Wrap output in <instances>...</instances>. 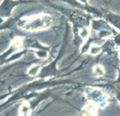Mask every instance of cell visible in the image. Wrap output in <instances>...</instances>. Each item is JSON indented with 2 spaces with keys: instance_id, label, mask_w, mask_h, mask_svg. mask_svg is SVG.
I'll use <instances>...</instances> for the list:
<instances>
[{
  "instance_id": "3",
  "label": "cell",
  "mask_w": 120,
  "mask_h": 116,
  "mask_svg": "<svg viewBox=\"0 0 120 116\" xmlns=\"http://www.w3.org/2000/svg\"><path fill=\"white\" fill-rule=\"evenodd\" d=\"M81 113L83 115H96L98 113V106L93 103H90L89 104L85 105Z\"/></svg>"
},
{
  "instance_id": "7",
  "label": "cell",
  "mask_w": 120,
  "mask_h": 116,
  "mask_svg": "<svg viewBox=\"0 0 120 116\" xmlns=\"http://www.w3.org/2000/svg\"><path fill=\"white\" fill-rule=\"evenodd\" d=\"M100 50H101V47H100V46L93 45V46H91V48H90V54H92V55H97V54L99 53Z\"/></svg>"
},
{
  "instance_id": "1",
  "label": "cell",
  "mask_w": 120,
  "mask_h": 116,
  "mask_svg": "<svg viewBox=\"0 0 120 116\" xmlns=\"http://www.w3.org/2000/svg\"><path fill=\"white\" fill-rule=\"evenodd\" d=\"M53 24V18L46 14L25 16L19 21L18 25L22 29L26 31H40L48 29Z\"/></svg>"
},
{
  "instance_id": "4",
  "label": "cell",
  "mask_w": 120,
  "mask_h": 116,
  "mask_svg": "<svg viewBox=\"0 0 120 116\" xmlns=\"http://www.w3.org/2000/svg\"><path fill=\"white\" fill-rule=\"evenodd\" d=\"M20 115H29L30 114V107L27 104H24L20 107Z\"/></svg>"
},
{
  "instance_id": "6",
  "label": "cell",
  "mask_w": 120,
  "mask_h": 116,
  "mask_svg": "<svg viewBox=\"0 0 120 116\" xmlns=\"http://www.w3.org/2000/svg\"><path fill=\"white\" fill-rule=\"evenodd\" d=\"M39 70H40V66H38V65H35V66H34V67H32L28 71V73L30 74V75H36L38 72H39Z\"/></svg>"
},
{
  "instance_id": "2",
  "label": "cell",
  "mask_w": 120,
  "mask_h": 116,
  "mask_svg": "<svg viewBox=\"0 0 120 116\" xmlns=\"http://www.w3.org/2000/svg\"><path fill=\"white\" fill-rule=\"evenodd\" d=\"M87 97L91 101V103L95 104L98 107L100 108L106 107L109 101L108 96L103 91L93 87H90V89L87 90Z\"/></svg>"
},
{
  "instance_id": "8",
  "label": "cell",
  "mask_w": 120,
  "mask_h": 116,
  "mask_svg": "<svg viewBox=\"0 0 120 116\" xmlns=\"http://www.w3.org/2000/svg\"><path fill=\"white\" fill-rule=\"evenodd\" d=\"M81 1H83V2H86V0H81Z\"/></svg>"
},
{
  "instance_id": "5",
  "label": "cell",
  "mask_w": 120,
  "mask_h": 116,
  "mask_svg": "<svg viewBox=\"0 0 120 116\" xmlns=\"http://www.w3.org/2000/svg\"><path fill=\"white\" fill-rule=\"evenodd\" d=\"M93 72L96 74L97 76H102L105 73V70L101 65H96L95 67L93 68Z\"/></svg>"
}]
</instances>
